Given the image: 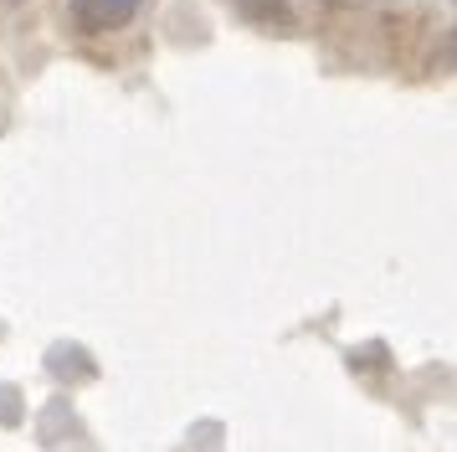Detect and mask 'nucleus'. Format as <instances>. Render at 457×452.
I'll return each instance as SVG.
<instances>
[{
    "instance_id": "f257e3e1",
    "label": "nucleus",
    "mask_w": 457,
    "mask_h": 452,
    "mask_svg": "<svg viewBox=\"0 0 457 452\" xmlns=\"http://www.w3.org/2000/svg\"><path fill=\"white\" fill-rule=\"evenodd\" d=\"M139 5L145 0H67V16H72V26L83 37H108V31L129 26Z\"/></svg>"
},
{
    "instance_id": "f03ea898",
    "label": "nucleus",
    "mask_w": 457,
    "mask_h": 452,
    "mask_svg": "<svg viewBox=\"0 0 457 452\" xmlns=\"http://www.w3.org/2000/svg\"><path fill=\"white\" fill-rule=\"evenodd\" d=\"M227 5L242 21H252L257 31H278V37L298 31V5L293 0H227Z\"/></svg>"
}]
</instances>
